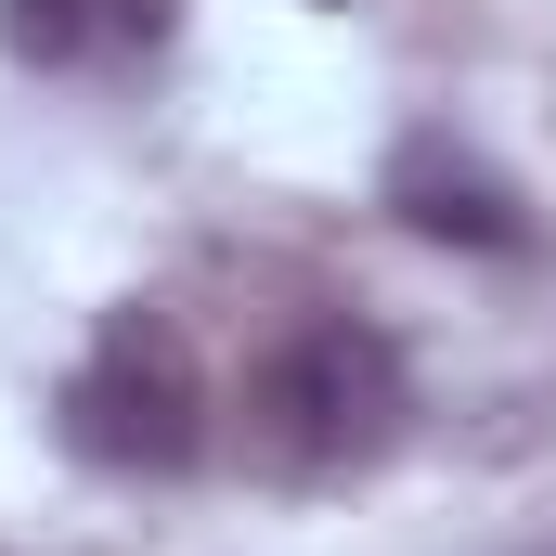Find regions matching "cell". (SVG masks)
Returning <instances> with one entry per match:
<instances>
[{"label":"cell","mask_w":556,"mask_h":556,"mask_svg":"<svg viewBox=\"0 0 556 556\" xmlns=\"http://www.w3.org/2000/svg\"><path fill=\"white\" fill-rule=\"evenodd\" d=\"M389 220L402 233H427V247H466V260H531V207H518V181L479 155V142H453V130H415V142H389Z\"/></svg>","instance_id":"3957f363"},{"label":"cell","mask_w":556,"mask_h":556,"mask_svg":"<svg viewBox=\"0 0 556 556\" xmlns=\"http://www.w3.org/2000/svg\"><path fill=\"white\" fill-rule=\"evenodd\" d=\"M0 52L13 65H78V52H104V0H0Z\"/></svg>","instance_id":"277c9868"},{"label":"cell","mask_w":556,"mask_h":556,"mask_svg":"<svg viewBox=\"0 0 556 556\" xmlns=\"http://www.w3.org/2000/svg\"><path fill=\"white\" fill-rule=\"evenodd\" d=\"M415 415V376H402V350L376 337V324H350V311H324V324H298L273 337L260 363H247V466H273V479H350V466H376L389 440Z\"/></svg>","instance_id":"6da1fadb"},{"label":"cell","mask_w":556,"mask_h":556,"mask_svg":"<svg viewBox=\"0 0 556 556\" xmlns=\"http://www.w3.org/2000/svg\"><path fill=\"white\" fill-rule=\"evenodd\" d=\"M52 415H65V453H91L117 479H181L207 453V376H194V350H181L168 311H117L91 337V363L65 376Z\"/></svg>","instance_id":"7a4b0ae2"},{"label":"cell","mask_w":556,"mask_h":556,"mask_svg":"<svg viewBox=\"0 0 556 556\" xmlns=\"http://www.w3.org/2000/svg\"><path fill=\"white\" fill-rule=\"evenodd\" d=\"M181 26V0H104V52H155Z\"/></svg>","instance_id":"5b68a950"}]
</instances>
